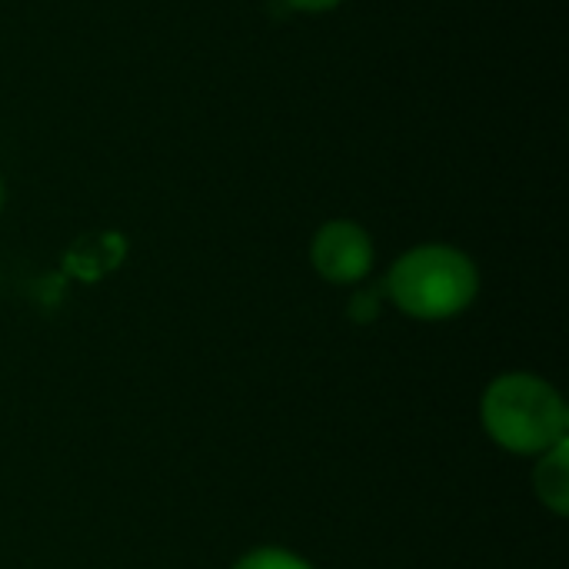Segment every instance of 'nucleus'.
<instances>
[{"mask_svg": "<svg viewBox=\"0 0 569 569\" xmlns=\"http://www.w3.org/2000/svg\"><path fill=\"white\" fill-rule=\"evenodd\" d=\"M0 207H3V183H0Z\"/></svg>", "mask_w": 569, "mask_h": 569, "instance_id": "obj_8", "label": "nucleus"}, {"mask_svg": "<svg viewBox=\"0 0 569 569\" xmlns=\"http://www.w3.org/2000/svg\"><path fill=\"white\" fill-rule=\"evenodd\" d=\"M480 293L473 260L447 243L407 250L387 273V297L413 320H450Z\"/></svg>", "mask_w": 569, "mask_h": 569, "instance_id": "obj_2", "label": "nucleus"}, {"mask_svg": "<svg viewBox=\"0 0 569 569\" xmlns=\"http://www.w3.org/2000/svg\"><path fill=\"white\" fill-rule=\"evenodd\" d=\"M533 490L553 517L569 513V447L567 440L540 453L533 467Z\"/></svg>", "mask_w": 569, "mask_h": 569, "instance_id": "obj_4", "label": "nucleus"}, {"mask_svg": "<svg viewBox=\"0 0 569 569\" xmlns=\"http://www.w3.org/2000/svg\"><path fill=\"white\" fill-rule=\"evenodd\" d=\"M290 7H297V10H307V13H320V10H330V7H337L340 0H287Z\"/></svg>", "mask_w": 569, "mask_h": 569, "instance_id": "obj_7", "label": "nucleus"}, {"mask_svg": "<svg viewBox=\"0 0 569 569\" xmlns=\"http://www.w3.org/2000/svg\"><path fill=\"white\" fill-rule=\"evenodd\" d=\"M310 260L327 283L350 287L373 270V240L353 220H330L317 230Z\"/></svg>", "mask_w": 569, "mask_h": 569, "instance_id": "obj_3", "label": "nucleus"}, {"mask_svg": "<svg viewBox=\"0 0 569 569\" xmlns=\"http://www.w3.org/2000/svg\"><path fill=\"white\" fill-rule=\"evenodd\" d=\"M380 317V293L377 290H357L350 300V320L357 323H373Z\"/></svg>", "mask_w": 569, "mask_h": 569, "instance_id": "obj_6", "label": "nucleus"}, {"mask_svg": "<svg viewBox=\"0 0 569 569\" xmlns=\"http://www.w3.org/2000/svg\"><path fill=\"white\" fill-rule=\"evenodd\" d=\"M487 437L517 457H540L563 443L569 433L567 400L537 373H503L480 400Z\"/></svg>", "mask_w": 569, "mask_h": 569, "instance_id": "obj_1", "label": "nucleus"}, {"mask_svg": "<svg viewBox=\"0 0 569 569\" xmlns=\"http://www.w3.org/2000/svg\"><path fill=\"white\" fill-rule=\"evenodd\" d=\"M233 569H313V563L290 550H280V547H260V550H250L247 557H240Z\"/></svg>", "mask_w": 569, "mask_h": 569, "instance_id": "obj_5", "label": "nucleus"}]
</instances>
